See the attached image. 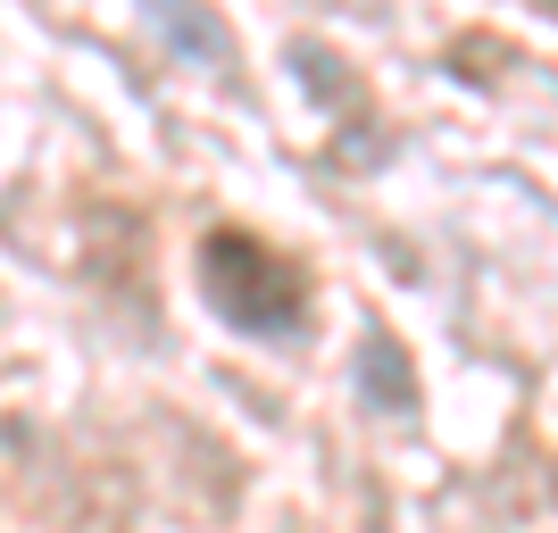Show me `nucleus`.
<instances>
[{"label": "nucleus", "instance_id": "obj_1", "mask_svg": "<svg viewBox=\"0 0 558 533\" xmlns=\"http://www.w3.org/2000/svg\"><path fill=\"white\" fill-rule=\"evenodd\" d=\"M201 292L209 308L233 325V334H251V342H292L308 325V276L276 242H258L242 226H217L201 242Z\"/></svg>", "mask_w": 558, "mask_h": 533}, {"label": "nucleus", "instance_id": "obj_2", "mask_svg": "<svg viewBox=\"0 0 558 533\" xmlns=\"http://www.w3.org/2000/svg\"><path fill=\"white\" fill-rule=\"evenodd\" d=\"M142 17L159 25V43L175 50V59H192V68H226L233 59V34L201 9V0H142Z\"/></svg>", "mask_w": 558, "mask_h": 533}, {"label": "nucleus", "instance_id": "obj_3", "mask_svg": "<svg viewBox=\"0 0 558 533\" xmlns=\"http://www.w3.org/2000/svg\"><path fill=\"white\" fill-rule=\"evenodd\" d=\"M359 392L375 400V409H417V367H409V350L375 325L367 350H359Z\"/></svg>", "mask_w": 558, "mask_h": 533}, {"label": "nucleus", "instance_id": "obj_4", "mask_svg": "<svg viewBox=\"0 0 558 533\" xmlns=\"http://www.w3.org/2000/svg\"><path fill=\"white\" fill-rule=\"evenodd\" d=\"M534 9H542V17H558V0H534Z\"/></svg>", "mask_w": 558, "mask_h": 533}]
</instances>
